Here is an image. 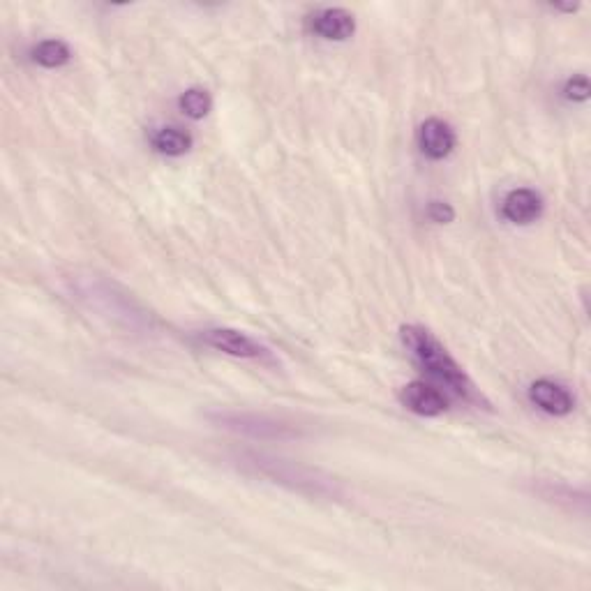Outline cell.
Returning a JSON list of instances; mask_svg holds the SVG:
<instances>
[{
  "mask_svg": "<svg viewBox=\"0 0 591 591\" xmlns=\"http://www.w3.org/2000/svg\"><path fill=\"white\" fill-rule=\"evenodd\" d=\"M428 218L435 224H448L455 220V211L446 201H430L428 204Z\"/></svg>",
  "mask_w": 591,
  "mask_h": 591,
  "instance_id": "cell-15",
  "label": "cell"
},
{
  "mask_svg": "<svg viewBox=\"0 0 591 591\" xmlns=\"http://www.w3.org/2000/svg\"><path fill=\"white\" fill-rule=\"evenodd\" d=\"M564 97L568 102H585V100H589V93H591V88H589V79L585 77V74H578V77H571L566 81V86H564Z\"/></svg>",
  "mask_w": 591,
  "mask_h": 591,
  "instance_id": "cell-14",
  "label": "cell"
},
{
  "mask_svg": "<svg viewBox=\"0 0 591 591\" xmlns=\"http://www.w3.org/2000/svg\"><path fill=\"white\" fill-rule=\"evenodd\" d=\"M400 400L409 411H414L418 416L432 418L444 414L448 409V398L439 388L425 384V381H411L400 391Z\"/></svg>",
  "mask_w": 591,
  "mask_h": 591,
  "instance_id": "cell-6",
  "label": "cell"
},
{
  "mask_svg": "<svg viewBox=\"0 0 591 591\" xmlns=\"http://www.w3.org/2000/svg\"><path fill=\"white\" fill-rule=\"evenodd\" d=\"M178 107H181V111L187 118L199 121V118L208 116V111H211V107H213V100H211V95L204 91V88H190V91H185L181 95Z\"/></svg>",
  "mask_w": 591,
  "mask_h": 591,
  "instance_id": "cell-13",
  "label": "cell"
},
{
  "mask_svg": "<svg viewBox=\"0 0 591 591\" xmlns=\"http://www.w3.org/2000/svg\"><path fill=\"white\" fill-rule=\"evenodd\" d=\"M543 197L536 190L520 187V190L508 192L501 201V215L511 224H531L541 218Z\"/></svg>",
  "mask_w": 591,
  "mask_h": 591,
  "instance_id": "cell-8",
  "label": "cell"
},
{
  "mask_svg": "<svg viewBox=\"0 0 591 591\" xmlns=\"http://www.w3.org/2000/svg\"><path fill=\"white\" fill-rule=\"evenodd\" d=\"M418 148L425 157L430 160H444L453 153L455 148V132L453 127L439 121V118H430L421 125L418 130Z\"/></svg>",
  "mask_w": 591,
  "mask_h": 591,
  "instance_id": "cell-10",
  "label": "cell"
},
{
  "mask_svg": "<svg viewBox=\"0 0 591 591\" xmlns=\"http://www.w3.org/2000/svg\"><path fill=\"white\" fill-rule=\"evenodd\" d=\"M79 296L84 298V301L91 303V308L109 314V317L114 314V317H118V319H125L130 326H139L141 321H146V314L139 312L137 305H132L130 298H127L125 294H121V296L116 294L114 284L109 287L107 282L97 284V282L88 280L86 287L79 289Z\"/></svg>",
  "mask_w": 591,
  "mask_h": 591,
  "instance_id": "cell-4",
  "label": "cell"
},
{
  "mask_svg": "<svg viewBox=\"0 0 591 591\" xmlns=\"http://www.w3.org/2000/svg\"><path fill=\"white\" fill-rule=\"evenodd\" d=\"M201 342L213 347L215 351H222V354L236 356V358H254V361H261V358H268V349L257 340H252L250 335L241 331H234V328H208V331L201 333Z\"/></svg>",
  "mask_w": 591,
  "mask_h": 591,
  "instance_id": "cell-5",
  "label": "cell"
},
{
  "mask_svg": "<svg viewBox=\"0 0 591 591\" xmlns=\"http://www.w3.org/2000/svg\"><path fill=\"white\" fill-rule=\"evenodd\" d=\"M213 421L224 430L236 432V435H243V437H252V439H289L298 435L291 425H284L280 421H275V418L259 416V414L222 411V414H213Z\"/></svg>",
  "mask_w": 591,
  "mask_h": 591,
  "instance_id": "cell-3",
  "label": "cell"
},
{
  "mask_svg": "<svg viewBox=\"0 0 591 591\" xmlns=\"http://www.w3.org/2000/svg\"><path fill=\"white\" fill-rule=\"evenodd\" d=\"M400 338L411 358L418 363V368L428 374V377L439 381L441 386H446L448 391L455 393L465 402L488 407V400H485L481 391L474 386L469 374L462 370V365L455 361L444 347H441V342L428 331V328L402 326Z\"/></svg>",
  "mask_w": 591,
  "mask_h": 591,
  "instance_id": "cell-1",
  "label": "cell"
},
{
  "mask_svg": "<svg viewBox=\"0 0 591 591\" xmlns=\"http://www.w3.org/2000/svg\"><path fill=\"white\" fill-rule=\"evenodd\" d=\"M529 400L541 411L550 416H568L575 407L573 395L568 393L566 386L557 384L552 379H536L529 386Z\"/></svg>",
  "mask_w": 591,
  "mask_h": 591,
  "instance_id": "cell-7",
  "label": "cell"
},
{
  "mask_svg": "<svg viewBox=\"0 0 591 591\" xmlns=\"http://www.w3.org/2000/svg\"><path fill=\"white\" fill-rule=\"evenodd\" d=\"M151 144L160 155L181 157L192 148V137L187 132L178 130V127H162V130L153 134Z\"/></svg>",
  "mask_w": 591,
  "mask_h": 591,
  "instance_id": "cell-11",
  "label": "cell"
},
{
  "mask_svg": "<svg viewBox=\"0 0 591 591\" xmlns=\"http://www.w3.org/2000/svg\"><path fill=\"white\" fill-rule=\"evenodd\" d=\"M31 56L37 65L54 70V67H63L70 63L72 51L63 40H44L31 51Z\"/></svg>",
  "mask_w": 591,
  "mask_h": 591,
  "instance_id": "cell-12",
  "label": "cell"
},
{
  "mask_svg": "<svg viewBox=\"0 0 591 591\" xmlns=\"http://www.w3.org/2000/svg\"><path fill=\"white\" fill-rule=\"evenodd\" d=\"M243 465L252 469L254 474L271 478L273 483L287 485L291 490L305 492L312 497H338L340 490L333 478H328L319 471L296 465V462L268 458V455H245Z\"/></svg>",
  "mask_w": 591,
  "mask_h": 591,
  "instance_id": "cell-2",
  "label": "cell"
},
{
  "mask_svg": "<svg viewBox=\"0 0 591 591\" xmlns=\"http://www.w3.org/2000/svg\"><path fill=\"white\" fill-rule=\"evenodd\" d=\"M310 26L314 35L328 42H344L356 31L354 14L342 10V7H326V10L317 12L312 17Z\"/></svg>",
  "mask_w": 591,
  "mask_h": 591,
  "instance_id": "cell-9",
  "label": "cell"
}]
</instances>
